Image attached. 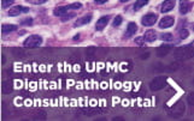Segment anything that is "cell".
<instances>
[{
	"label": "cell",
	"mask_w": 194,
	"mask_h": 121,
	"mask_svg": "<svg viewBox=\"0 0 194 121\" xmlns=\"http://www.w3.org/2000/svg\"><path fill=\"white\" fill-rule=\"evenodd\" d=\"M188 36H189V31L187 29H182L180 31V37H181V40H186Z\"/></svg>",
	"instance_id": "obj_21"
},
{
	"label": "cell",
	"mask_w": 194,
	"mask_h": 121,
	"mask_svg": "<svg viewBox=\"0 0 194 121\" xmlns=\"http://www.w3.org/2000/svg\"><path fill=\"white\" fill-rule=\"evenodd\" d=\"M135 42H136L138 46H142V44H144V38H142V37H138V38L135 40Z\"/></svg>",
	"instance_id": "obj_26"
},
{
	"label": "cell",
	"mask_w": 194,
	"mask_h": 121,
	"mask_svg": "<svg viewBox=\"0 0 194 121\" xmlns=\"http://www.w3.org/2000/svg\"><path fill=\"white\" fill-rule=\"evenodd\" d=\"M109 21H110V16H103L101 18H99L98 19V22H97V30L98 31H101L106 25H108V23H109Z\"/></svg>",
	"instance_id": "obj_8"
},
{
	"label": "cell",
	"mask_w": 194,
	"mask_h": 121,
	"mask_svg": "<svg viewBox=\"0 0 194 121\" xmlns=\"http://www.w3.org/2000/svg\"><path fill=\"white\" fill-rule=\"evenodd\" d=\"M92 18H93V15H92V13H88V15H86V16H83L81 18H78L74 26H76V28H77V26H82V25L88 24L92 21Z\"/></svg>",
	"instance_id": "obj_7"
},
{
	"label": "cell",
	"mask_w": 194,
	"mask_h": 121,
	"mask_svg": "<svg viewBox=\"0 0 194 121\" xmlns=\"http://www.w3.org/2000/svg\"><path fill=\"white\" fill-rule=\"evenodd\" d=\"M29 12V9L25 7V6H21V5H16L11 7V10L9 11V16L11 17H15V16H18V15H22V13H28Z\"/></svg>",
	"instance_id": "obj_5"
},
{
	"label": "cell",
	"mask_w": 194,
	"mask_h": 121,
	"mask_svg": "<svg viewBox=\"0 0 194 121\" xmlns=\"http://www.w3.org/2000/svg\"><path fill=\"white\" fill-rule=\"evenodd\" d=\"M115 86H116V88H119V86H121V84H119V83H116Z\"/></svg>",
	"instance_id": "obj_32"
},
{
	"label": "cell",
	"mask_w": 194,
	"mask_h": 121,
	"mask_svg": "<svg viewBox=\"0 0 194 121\" xmlns=\"http://www.w3.org/2000/svg\"><path fill=\"white\" fill-rule=\"evenodd\" d=\"M80 38V35H76L75 37H74V40H75V41H76V40H78Z\"/></svg>",
	"instance_id": "obj_31"
},
{
	"label": "cell",
	"mask_w": 194,
	"mask_h": 121,
	"mask_svg": "<svg viewBox=\"0 0 194 121\" xmlns=\"http://www.w3.org/2000/svg\"><path fill=\"white\" fill-rule=\"evenodd\" d=\"M19 34H21V35H24V34H25V30H21V32H19Z\"/></svg>",
	"instance_id": "obj_33"
},
{
	"label": "cell",
	"mask_w": 194,
	"mask_h": 121,
	"mask_svg": "<svg viewBox=\"0 0 194 121\" xmlns=\"http://www.w3.org/2000/svg\"><path fill=\"white\" fill-rule=\"evenodd\" d=\"M165 84H166V78L165 77H156L150 83V88L153 91H157V90L163 89L165 86Z\"/></svg>",
	"instance_id": "obj_3"
},
{
	"label": "cell",
	"mask_w": 194,
	"mask_h": 121,
	"mask_svg": "<svg viewBox=\"0 0 194 121\" xmlns=\"http://www.w3.org/2000/svg\"><path fill=\"white\" fill-rule=\"evenodd\" d=\"M13 4V0H1V6L4 9L9 7V6H11Z\"/></svg>",
	"instance_id": "obj_22"
},
{
	"label": "cell",
	"mask_w": 194,
	"mask_h": 121,
	"mask_svg": "<svg viewBox=\"0 0 194 121\" xmlns=\"http://www.w3.org/2000/svg\"><path fill=\"white\" fill-rule=\"evenodd\" d=\"M189 9H191V3H188V1H181L180 3V12H181L182 15L188 12Z\"/></svg>",
	"instance_id": "obj_15"
},
{
	"label": "cell",
	"mask_w": 194,
	"mask_h": 121,
	"mask_svg": "<svg viewBox=\"0 0 194 121\" xmlns=\"http://www.w3.org/2000/svg\"><path fill=\"white\" fill-rule=\"evenodd\" d=\"M174 7H175V1L169 0V1H164L162 4V9H160V11H162V13H166V12L171 11Z\"/></svg>",
	"instance_id": "obj_10"
},
{
	"label": "cell",
	"mask_w": 194,
	"mask_h": 121,
	"mask_svg": "<svg viewBox=\"0 0 194 121\" xmlns=\"http://www.w3.org/2000/svg\"><path fill=\"white\" fill-rule=\"evenodd\" d=\"M21 25H24V26H31L33 25V18H25L21 22Z\"/></svg>",
	"instance_id": "obj_20"
},
{
	"label": "cell",
	"mask_w": 194,
	"mask_h": 121,
	"mask_svg": "<svg viewBox=\"0 0 194 121\" xmlns=\"http://www.w3.org/2000/svg\"><path fill=\"white\" fill-rule=\"evenodd\" d=\"M17 30V25H13V24H3L1 26V32L4 34H7L11 31H15Z\"/></svg>",
	"instance_id": "obj_13"
},
{
	"label": "cell",
	"mask_w": 194,
	"mask_h": 121,
	"mask_svg": "<svg viewBox=\"0 0 194 121\" xmlns=\"http://www.w3.org/2000/svg\"><path fill=\"white\" fill-rule=\"evenodd\" d=\"M65 7H66V10H77V9L82 7V4L81 3H72L70 5H66Z\"/></svg>",
	"instance_id": "obj_18"
},
{
	"label": "cell",
	"mask_w": 194,
	"mask_h": 121,
	"mask_svg": "<svg viewBox=\"0 0 194 121\" xmlns=\"http://www.w3.org/2000/svg\"><path fill=\"white\" fill-rule=\"evenodd\" d=\"M124 88L125 89H130V83H125L124 84Z\"/></svg>",
	"instance_id": "obj_28"
},
{
	"label": "cell",
	"mask_w": 194,
	"mask_h": 121,
	"mask_svg": "<svg viewBox=\"0 0 194 121\" xmlns=\"http://www.w3.org/2000/svg\"><path fill=\"white\" fill-rule=\"evenodd\" d=\"M157 21H158V16L156 15V13H147L146 16L142 17L141 23L145 26H152L153 24L157 23Z\"/></svg>",
	"instance_id": "obj_4"
},
{
	"label": "cell",
	"mask_w": 194,
	"mask_h": 121,
	"mask_svg": "<svg viewBox=\"0 0 194 121\" xmlns=\"http://www.w3.org/2000/svg\"><path fill=\"white\" fill-rule=\"evenodd\" d=\"M171 44H163L162 47H160V48L158 49V55L159 56H163V55H166V54H168V53H169V50L171 49Z\"/></svg>",
	"instance_id": "obj_14"
},
{
	"label": "cell",
	"mask_w": 194,
	"mask_h": 121,
	"mask_svg": "<svg viewBox=\"0 0 194 121\" xmlns=\"http://www.w3.org/2000/svg\"><path fill=\"white\" fill-rule=\"evenodd\" d=\"M121 23H122V17L121 16H117V17H115V19H113L112 25L113 26H118V25H121Z\"/></svg>",
	"instance_id": "obj_23"
},
{
	"label": "cell",
	"mask_w": 194,
	"mask_h": 121,
	"mask_svg": "<svg viewBox=\"0 0 194 121\" xmlns=\"http://www.w3.org/2000/svg\"><path fill=\"white\" fill-rule=\"evenodd\" d=\"M160 38H162V41H165V42H170V41H172V35L171 34H169V32H165V34H163L162 36H160Z\"/></svg>",
	"instance_id": "obj_19"
},
{
	"label": "cell",
	"mask_w": 194,
	"mask_h": 121,
	"mask_svg": "<svg viewBox=\"0 0 194 121\" xmlns=\"http://www.w3.org/2000/svg\"><path fill=\"white\" fill-rule=\"evenodd\" d=\"M53 15L57 16V17H64L65 15H68V10H66L65 6H59V7H57L54 10Z\"/></svg>",
	"instance_id": "obj_12"
},
{
	"label": "cell",
	"mask_w": 194,
	"mask_h": 121,
	"mask_svg": "<svg viewBox=\"0 0 194 121\" xmlns=\"http://www.w3.org/2000/svg\"><path fill=\"white\" fill-rule=\"evenodd\" d=\"M174 23H175V19H174L172 17L165 16V17H163V18L159 21V24H158V25H159L160 29H166V28H170V26H172Z\"/></svg>",
	"instance_id": "obj_6"
},
{
	"label": "cell",
	"mask_w": 194,
	"mask_h": 121,
	"mask_svg": "<svg viewBox=\"0 0 194 121\" xmlns=\"http://www.w3.org/2000/svg\"><path fill=\"white\" fill-rule=\"evenodd\" d=\"M144 38H145V41H147V42H155L157 40V34H156L155 30H148V31L145 32Z\"/></svg>",
	"instance_id": "obj_11"
},
{
	"label": "cell",
	"mask_w": 194,
	"mask_h": 121,
	"mask_svg": "<svg viewBox=\"0 0 194 121\" xmlns=\"http://www.w3.org/2000/svg\"><path fill=\"white\" fill-rule=\"evenodd\" d=\"M189 103H191V106H193V101H192V95L189 96Z\"/></svg>",
	"instance_id": "obj_30"
},
{
	"label": "cell",
	"mask_w": 194,
	"mask_h": 121,
	"mask_svg": "<svg viewBox=\"0 0 194 121\" xmlns=\"http://www.w3.org/2000/svg\"><path fill=\"white\" fill-rule=\"evenodd\" d=\"M136 31H138V25L131 22V23L128 24V26H127V31L124 34V36L129 38V37H131L134 35V34H136Z\"/></svg>",
	"instance_id": "obj_9"
},
{
	"label": "cell",
	"mask_w": 194,
	"mask_h": 121,
	"mask_svg": "<svg viewBox=\"0 0 194 121\" xmlns=\"http://www.w3.org/2000/svg\"><path fill=\"white\" fill-rule=\"evenodd\" d=\"M192 46L193 44H189L187 47H182V48H180L176 50L175 53V56L180 60H183V59H189L193 56V50H192Z\"/></svg>",
	"instance_id": "obj_2"
},
{
	"label": "cell",
	"mask_w": 194,
	"mask_h": 121,
	"mask_svg": "<svg viewBox=\"0 0 194 121\" xmlns=\"http://www.w3.org/2000/svg\"><path fill=\"white\" fill-rule=\"evenodd\" d=\"M1 88H3V92L4 93H9L10 91H12L11 90V82H7V80H6V82H3V84H1Z\"/></svg>",
	"instance_id": "obj_17"
},
{
	"label": "cell",
	"mask_w": 194,
	"mask_h": 121,
	"mask_svg": "<svg viewBox=\"0 0 194 121\" xmlns=\"http://www.w3.org/2000/svg\"><path fill=\"white\" fill-rule=\"evenodd\" d=\"M42 43V37L39 35H30L29 37L25 38V41L23 42V46L27 48H36V47L41 46Z\"/></svg>",
	"instance_id": "obj_1"
},
{
	"label": "cell",
	"mask_w": 194,
	"mask_h": 121,
	"mask_svg": "<svg viewBox=\"0 0 194 121\" xmlns=\"http://www.w3.org/2000/svg\"><path fill=\"white\" fill-rule=\"evenodd\" d=\"M105 3H106V0H95V4H98V5H101Z\"/></svg>",
	"instance_id": "obj_27"
},
{
	"label": "cell",
	"mask_w": 194,
	"mask_h": 121,
	"mask_svg": "<svg viewBox=\"0 0 194 121\" xmlns=\"http://www.w3.org/2000/svg\"><path fill=\"white\" fill-rule=\"evenodd\" d=\"M76 16V13H68V15H65L64 17H62V22H66V21H69V19L74 18Z\"/></svg>",
	"instance_id": "obj_24"
},
{
	"label": "cell",
	"mask_w": 194,
	"mask_h": 121,
	"mask_svg": "<svg viewBox=\"0 0 194 121\" xmlns=\"http://www.w3.org/2000/svg\"><path fill=\"white\" fill-rule=\"evenodd\" d=\"M29 3H31V4H35V5H39V4H45L46 3V0H29Z\"/></svg>",
	"instance_id": "obj_25"
},
{
	"label": "cell",
	"mask_w": 194,
	"mask_h": 121,
	"mask_svg": "<svg viewBox=\"0 0 194 121\" xmlns=\"http://www.w3.org/2000/svg\"><path fill=\"white\" fill-rule=\"evenodd\" d=\"M147 4H148V1H146V0H138V1H135V4H134V10L139 11L140 9L146 6Z\"/></svg>",
	"instance_id": "obj_16"
},
{
	"label": "cell",
	"mask_w": 194,
	"mask_h": 121,
	"mask_svg": "<svg viewBox=\"0 0 194 121\" xmlns=\"http://www.w3.org/2000/svg\"><path fill=\"white\" fill-rule=\"evenodd\" d=\"M72 84H74L72 80H68V86H70V85H72Z\"/></svg>",
	"instance_id": "obj_29"
}]
</instances>
